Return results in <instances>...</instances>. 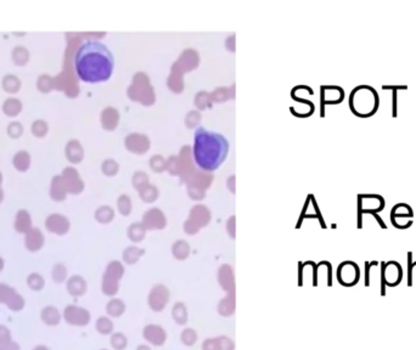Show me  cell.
Here are the masks:
<instances>
[{
  "instance_id": "16",
  "label": "cell",
  "mask_w": 416,
  "mask_h": 350,
  "mask_svg": "<svg viewBox=\"0 0 416 350\" xmlns=\"http://www.w3.org/2000/svg\"><path fill=\"white\" fill-rule=\"evenodd\" d=\"M96 329L102 334H111L113 332V322L109 317H100L97 320Z\"/></svg>"
},
{
  "instance_id": "4",
  "label": "cell",
  "mask_w": 416,
  "mask_h": 350,
  "mask_svg": "<svg viewBox=\"0 0 416 350\" xmlns=\"http://www.w3.org/2000/svg\"><path fill=\"white\" fill-rule=\"evenodd\" d=\"M403 278L402 266L397 261H381V295H386V287H396Z\"/></svg>"
},
{
  "instance_id": "3",
  "label": "cell",
  "mask_w": 416,
  "mask_h": 350,
  "mask_svg": "<svg viewBox=\"0 0 416 350\" xmlns=\"http://www.w3.org/2000/svg\"><path fill=\"white\" fill-rule=\"evenodd\" d=\"M349 106L352 112L360 118H368L376 113L380 106V99L370 85H359L352 92L349 97Z\"/></svg>"
},
{
  "instance_id": "21",
  "label": "cell",
  "mask_w": 416,
  "mask_h": 350,
  "mask_svg": "<svg viewBox=\"0 0 416 350\" xmlns=\"http://www.w3.org/2000/svg\"><path fill=\"white\" fill-rule=\"evenodd\" d=\"M370 214L373 215L374 218H375L376 221L378 222V225H380V226L382 227V229H387V225H386L385 221H383V220L381 219V217H380V215H378V213H370Z\"/></svg>"
},
{
  "instance_id": "14",
  "label": "cell",
  "mask_w": 416,
  "mask_h": 350,
  "mask_svg": "<svg viewBox=\"0 0 416 350\" xmlns=\"http://www.w3.org/2000/svg\"><path fill=\"white\" fill-rule=\"evenodd\" d=\"M197 339H199V334L194 329H190V327L184 329L180 333V342L187 347H192L196 344Z\"/></svg>"
},
{
  "instance_id": "8",
  "label": "cell",
  "mask_w": 416,
  "mask_h": 350,
  "mask_svg": "<svg viewBox=\"0 0 416 350\" xmlns=\"http://www.w3.org/2000/svg\"><path fill=\"white\" fill-rule=\"evenodd\" d=\"M337 278L346 287L357 285L360 278V270L354 261H343L337 269Z\"/></svg>"
},
{
  "instance_id": "6",
  "label": "cell",
  "mask_w": 416,
  "mask_h": 350,
  "mask_svg": "<svg viewBox=\"0 0 416 350\" xmlns=\"http://www.w3.org/2000/svg\"><path fill=\"white\" fill-rule=\"evenodd\" d=\"M413 219L414 218V213L410 205L405 204V203H398L391 210V221H392L393 226L397 229L404 230L408 229L413 225Z\"/></svg>"
},
{
  "instance_id": "12",
  "label": "cell",
  "mask_w": 416,
  "mask_h": 350,
  "mask_svg": "<svg viewBox=\"0 0 416 350\" xmlns=\"http://www.w3.org/2000/svg\"><path fill=\"white\" fill-rule=\"evenodd\" d=\"M107 314L112 317H119L126 313L127 307L124 304L123 300L121 299H112L111 302H109L106 307Z\"/></svg>"
},
{
  "instance_id": "19",
  "label": "cell",
  "mask_w": 416,
  "mask_h": 350,
  "mask_svg": "<svg viewBox=\"0 0 416 350\" xmlns=\"http://www.w3.org/2000/svg\"><path fill=\"white\" fill-rule=\"evenodd\" d=\"M202 350H220L219 342L218 338H207L205 339L204 343H202Z\"/></svg>"
},
{
  "instance_id": "15",
  "label": "cell",
  "mask_w": 416,
  "mask_h": 350,
  "mask_svg": "<svg viewBox=\"0 0 416 350\" xmlns=\"http://www.w3.org/2000/svg\"><path fill=\"white\" fill-rule=\"evenodd\" d=\"M111 346L114 350H124L128 346V338L121 332H116L111 336Z\"/></svg>"
},
{
  "instance_id": "13",
  "label": "cell",
  "mask_w": 416,
  "mask_h": 350,
  "mask_svg": "<svg viewBox=\"0 0 416 350\" xmlns=\"http://www.w3.org/2000/svg\"><path fill=\"white\" fill-rule=\"evenodd\" d=\"M383 90H392V117L397 118L398 116V92L407 90L408 85H382Z\"/></svg>"
},
{
  "instance_id": "22",
  "label": "cell",
  "mask_w": 416,
  "mask_h": 350,
  "mask_svg": "<svg viewBox=\"0 0 416 350\" xmlns=\"http://www.w3.org/2000/svg\"><path fill=\"white\" fill-rule=\"evenodd\" d=\"M136 350H152L149 346H146V344H140V346L136 347Z\"/></svg>"
},
{
  "instance_id": "20",
  "label": "cell",
  "mask_w": 416,
  "mask_h": 350,
  "mask_svg": "<svg viewBox=\"0 0 416 350\" xmlns=\"http://www.w3.org/2000/svg\"><path fill=\"white\" fill-rule=\"evenodd\" d=\"M373 266H378V261H365V287L370 286V269Z\"/></svg>"
},
{
  "instance_id": "9",
  "label": "cell",
  "mask_w": 416,
  "mask_h": 350,
  "mask_svg": "<svg viewBox=\"0 0 416 350\" xmlns=\"http://www.w3.org/2000/svg\"><path fill=\"white\" fill-rule=\"evenodd\" d=\"M143 337L150 346L153 347H162L167 342L166 330L156 324L146 325L143 330Z\"/></svg>"
},
{
  "instance_id": "1",
  "label": "cell",
  "mask_w": 416,
  "mask_h": 350,
  "mask_svg": "<svg viewBox=\"0 0 416 350\" xmlns=\"http://www.w3.org/2000/svg\"><path fill=\"white\" fill-rule=\"evenodd\" d=\"M75 66L77 74L84 82H102L111 77L114 66L113 55L106 45L90 40L77 50Z\"/></svg>"
},
{
  "instance_id": "17",
  "label": "cell",
  "mask_w": 416,
  "mask_h": 350,
  "mask_svg": "<svg viewBox=\"0 0 416 350\" xmlns=\"http://www.w3.org/2000/svg\"><path fill=\"white\" fill-rule=\"evenodd\" d=\"M416 278V261H413V253L408 252V286L412 287Z\"/></svg>"
},
{
  "instance_id": "7",
  "label": "cell",
  "mask_w": 416,
  "mask_h": 350,
  "mask_svg": "<svg viewBox=\"0 0 416 350\" xmlns=\"http://www.w3.org/2000/svg\"><path fill=\"white\" fill-rule=\"evenodd\" d=\"M170 291L162 285L155 286L148 295V305L152 312L162 313L170 303Z\"/></svg>"
},
{
  "instance_id": "5",
  "label": "cell",
  "mask_w": 416,
  "mask_h": 350,
  "mask_svg": "<svg viewBox=\"0 0 416 350\" xmlns=\"http://www.w3.org/2000/svg\"><path fill=\"white\" fill-rule=\"evenodd\" d=\"M385 208V200L378 195L358 196V227H363V214L380 213Z\"/></svg>"
},
{
  "instance_id": "2",
  "label": "cell",
  "mask_w": 416,
  "mask_h": 350,
  "mask_svg": "<svg viewBox=\"0 0 416 350\" xmlns=\"http://www.w3.org/2000/svg\"><path fill=\"white\" fill-rule=\"evenodd\" d=\"M227 151L229 143L222 134L208 131L202 127L195 131L194 156L202 169H217L224 162Z\"/></svg>"
},
{
  "instance_id": "10",
  "label": "cell",
  "mask_w": 416,
  "mask_h": 350,
  "mask_svg": "<svg viewBox=\"0 0 416 350\" xmlns=\"http://www.w3.org/2000/svg\"><path fill=\"white\" fill-rule=\"evenodd\" d=\"M217 312L220 316L230 317L236 312V299L235 293H227L217 305Z\"/></svg>"
},
{
  "instance_id": "11",
  "label": "cell",
  "mask_w": 416,
  "mask_h": 350,
  "mask_svg": "<svg viewBox=\"0 0 416 350\" xmlns=\"http://www.w3.org/2000/svg\"><path fill=\"white\" fill-rule=\"evenodd\" d=\"M172 317L175 324L179 326H185L189 321V312L187 305L183 302H177L172 308Z\"/></svg>"
},
{
  "instance_id": "18",
  "label": "cell",
  "mask_w": 416,
  "mask_h": 350,
  "mask_svg": "<svg viewBox=\"0 0 416 350\" xmlns=\"http://www.w3.org/2000/svg\"><path fill=\"white\" fill-rule=\"evenodd\" d=\"M218 342H219L220 350H235V343L230 337L227 336H219L217 337Z\"/></svg>"
}]
</instances>
